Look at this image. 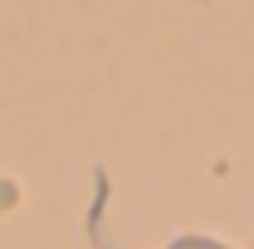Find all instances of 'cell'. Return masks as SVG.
<instances>
[{"instance_id": "cell-1", "label": "cell", "mask_w": 254, "mask_h": 249, "mask_svg": "<svg viewBox=\"0 0 254 249\" xmlns=\"http://www.w3.org/2000/svg\"><path fill=\"white\" fill-rule=\"evenodd\" d=\"M170 249H228V245H219V241H210V236H179Z\"/></svg>"}]
</instances>
